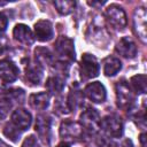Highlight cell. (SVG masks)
Returning <instances> with one entry per match:
<instances>
[{
	"mask_svg": "<svg viewBox=\"0 0 147 147\" xmlns=\"http://www.w3.org/2000/svg\"><path fill=\"white\" fill-rule=\"evenodd\" d=\"M100 127L113 138H119L123 133V122L116 115H108L100 121Z\"/></svg>",
	"mask_w": 147,
	"mask_h": 147,
	"instance_id": "1",
	"label": "cell"
},
{
	"mask_svg": "<svg viewBox=\"0 0 147 147\" xmlns=\"http://www.w3.org/2000/svg\"><path fill=\"white\" fill-rule=\"evenodd\" d=\"M106 18L108 21V23L114 26L115 29L122 30L123 28H125L126 25V15L125 11L123 10L122 7H119L118 5H110L107 7L106 11H105Z\"/></svg>",
	"mask_w": 147,
	"mask_h": 147,
	"instance_id": "2",
	"label": "cell"
},
{
	"mask_svg": "<svg viewBox=\"0 0 147 147\" xmlns=\"http://www.w3.org/2000/svg\"><path fill=\"white\" fill-rule=\"evenodd\" d=\"M55 51L62 61L71 62L75 60L74 41H72V39L65 37V36H61L57 38V40L55 42Z\"/></svg>",
	"mask_w": 147,
	"mask_h": 147,
	"instance_id": "3",
	"label": "cell"
},
{
	"mask_svg": "<svg viewBox=\"0 0 147 147\" xmlns=\"http://www.w3.org/2000/svg\"><path fill=\"white\" fill-rule=\"evenodd\" d=\"M116 99H117V106L122 109H127L131 107L133 102V93L131 91V87L129 84L124 80H121L116 84Z\"/></svg>",
	"mask_w": 147,
	"mask_h": 147,
	"instance_id": "4",
	"label": "cell"
},
{
	"mask_svg": "<svg viewBox=\"0 0 147 147\" xmlns=\"http://www.w3.org/2000/svg\"><path fill=\"white\" fill-rule=\"evenodd\" d=\"M147 13L146 9L142 7H139L134 10L133 14V29L134 33L138 36V38L145 44L147 39Z\"/></svg>",
	"mask_w": 147,
	"mask_h": 147,
	"instance_id": "5",
	"label": "cell"
},
{
	"mask_svg": "<svg viewBox=\"0 0 147 147\" xmlns=\"http://www.w3.org/2000/svg\"><path fill=\"white\" fill-rule=\"evenodd\" d=\"M99 71H100V67L95 56L88 53L83 54L82 61H80L82 76H84L85 78H94L99 75Z\"/></svg>",
	"mask_w": 147,
	"mask_h": 147,
	"instance_id": "6",
	"label": "cell"
},
{
	"mask_svg": "<svg viewBox=\"0 0 147 147\" xmlns=\"http://www.w3.org/2000/svg\"><path fill=\"white\" fill-rule=\"evenodd\" d=\"M100 121L101 118L99 116V113L93 108L86 109L80 115V125L92 132H95L100 127Z\"/></svg>",
	"mask_w": 147,
	"mask_h": 147,
	"instance_id": "7",
	"label": "cell"
},
{
	"mask_svg": "<svg viewBox=\"0 0 147 147\" xmlns=\"http://www.w3.org/2000/svg\"><path fill=\"white\" fill-rule=\"evenodd\" d=\"M18 77V68L16 64L8 60H1L0 61V78L5 83H13Z\"/></svg>",
	"mask_w": 147,
	"mask_h": 147,
	"instance_id": "8",
	"label": "cell"
},
{
	"mask_svg": "<svg viewBox=\"0 0 147 147\" xmlns=\"http://www.w3.org/2000/svg\"><path fill=\"white\" fill-rule=\"evenodd\" d=\"M85 95L93 102H103L106 100V88L100 82H93L88 84L84 90Z\"/></svg>",
	"mask_w": 147,
	"mask_h": 147,
	"instance_id": "9",
	"label": "cell"
},
{
	"mask_svg": "<svg viewBox=\"0 0 147 147\" xmlns=\"http://www.w3.org/2000/svg\"><path fill=\"white\" fill-rule=\"evenodd\" d=\"M34 34L39 41H48L53 38V26L49 21L40 20L34 24Z\"/></svg>",
	"mask_w": 147,
	"mask_h": 147,
	"instance_id": "10",
	"label": "cell"
},
{
	"mask_svg": "<svg viewBox=\"0 0 147 147\" xmlns=\"http://www.w3.org/2000/svg\"><path fill=\"white\" fill-rule=\"evenodd\" d=\"M115 49H116V52H117L118 54H121L122 56H124V57H126V59H133V57L137 55V52H138L136 44H134L129 37L122 38V39L117 42Z\"/></svg>",
	"mask_w": 147,
	"mask_h": 147,
	"instance_id": "11",
	"label": "cell"
},
{
	"mask_svg": "<svg viewBox=\"0 0 147 147\" xmlns=\"http://www.w3.org/2000/svg\"><path fill=\"white\" fill-rule=\"evenodd\" d=\"M31 115L28 110L18 108L16 110H14V113L11 114V123L17 126L21 131H24L26 129H29V126L31 125Z\"/></svg>",
	"mask_w": 147,
	"mask_h": 147,
	"instance_id": "12",
	"label": "cell"
},
{
	"mask_svg": "<svg viewBox=\"0 0 147 147\" xmlns=\"http://www.w3.org/2000/svg\"><path fill=\"white\" fill-rule=\"evenodd\" d=\"M82 125L71 122V121H64L61 126H60V136L62 138L67 139H74V138H79L82 136Z\"/></svg>",
	"mask_w": 147,
	"mask_h": 147,
	"instance_id": "13",
	"label": "cell"
},
{
	"mask_svg": "<svg viewBox=\"0 0 147 147\" xmlns=\"http://www.w3.org/2000/svg\"><path fill=\"white\" fill-rule=\"evenodd\" d=\"M36 131L38 132L41 140L46 144H49L51 140V119L45 115H39L36 122Z\"/></svg>",
	"mask_w": 147,
	"mask_h": 147,
	"instance_id": "14",
	"label": "cell"
},
{
	"mask_svg": "<svg viewBox=\"0 0 147 147\" xmlns=\"http://www.w3.org/2000/svg\"><path fill=\"white\" fill-rule=\"evenodd\" d=\"M13 34H14V38L24 44V45H31L33 42V34H32V31L30 30V28L25 24H17L15 28H14V31H13Z\"/></svg>",
	"mask_w": 147,
	"mask_h": 147,
	"instance_id": "15",
	"label": "cell"
},
{
	"mask_svg": "<svg viewBox=\"0 0 147 147\" xmlns=\"http://www.w3.org/2000/svg\"><path fill=\"white\" fill-rule=\"evenodd\" d=\"M30 106L36 110H44L48 107L49 95L46 92H40L36 94H31L29 98Z\"/></svg>",
	"mask_w": 147,
	"mask_h": 147,
	"instance_id": "16",
	"label": "cell"
},
{
	"mask_svg": "<svg viewBox=\"0 0 147 147\" xmlns=\"http://www.w3.org/2000/svg\"><path fill=\"white\" fill-rule=\"evenodd\" d=\"M122 68L121 61L115 56H108L103 61V72L106 76L116 75Z\"/></svg>",
	"mask_w": 147,
	"mask_h": 147,
	"instance_id": "17",
	"label": "cell"
},
{
	"mask_svg": "<svg viewBox=\"0 0 147 147\" xmlns=\"http://www.w3.org/2000/svg\"><path fill=\"white\" fill-rule=\"evenodd\" d=\"M26 79L32 84H39V82L42 78V71L41 68L38 64H30L25 69Z\"/></svg>",
	"mask_w": 147,
	"mask_h": 147,
	"instance_id": "18",
	"label": "cell"
},
{
	"mask_svg": "<svg viewBox=\"0 0 147 147\" xmlns=\"http://www.w3.org/2000/svg\"><path fill=\"white\" fill-rule=\"evenodd\" d=\"M83 100H84V95L79 90H77V88L71 90L70 94L68 96V102H67L68 109H70V110L77 109L83 103Z\"/></svg>",
	"mask_w": 147,
	"mask_h": 147,
	"instance_id": "19",
	"label": "cell"
},
{
	"mask_svg": "<svg viewBox=\"0 0 147 147\" xmlns=\"http://www.w3.org/2000/svg\"><path fill=\"white\" fill-rule=\"evenodd\" d=\"M64 87V80L60 77H49L46 82V88L52 94H59Z\"/></svg>",
	"mask_w": 147,
	"mask_h": 147,
	"instance_id": "20",
	"label": "cell"
},
{
	"mask_svg": "<svg viewBox=\"0 0 147 147\" xmlns=\"http://www.w3.org/2000/svg\"><path fill=\"white\" fill-rule=\"evenodd\" d=\"M54 6L60 14L68 15L74 10L76 2L72 0H56V1H54Z\"/></svg>",
	"mask_w": 147,
	"mask_h": 147,
	"instance_id": "21",
	"label": "cell"
},
{
	"mask_svg": "<svg viewBox=\"0 0 147 147\" xmlns=\"http://www.w3.org/2000/svg\"><path fill=\"white\" fill-rule=\"evenodd\" d=\"M131 86L137 93H146V76L136 75L131 78Z\"/></svg>",
	"mask_w": 147,
	"mask_h": 147,
	"instance_id": "22",
	"label": "cell"
},
{
	"mask_svg": "<svg viewBox=\"0 0 147 147\" xmlns=\"http://www.w3.org/2000/svg\"><path fill=\"white\" fill-rule=\"evenodd\" d=\"M34 54H36V60H37L38 63L41 64V65L49 64L51 61H52V54H51V52H49L47 48L38 47V48L34 51Z\"/></svg>",
	"mask_w": 147,
	"mask_h": 147,
	"instance_id": "23",
	"label": "cell"
},
{
	"mask_svg": "<svg viewBox=\"0 0 147 147\" xmlns=\"http://www.w3.org/2000/svg\"><path fill=\"white\" fill-rule=\"evenodd\" d=\"M3 133H5L6 137H8L13 141H17L21 137V130L17 126H15L13 123L6 125V127L3 130Z\"/></svg>",
	"mask_w": 147,
	"mask_h": 147,
	"instance_id": "24",
	"label": "cell"
},
{
	"mask_svg": "<svg viewBox=\"0 0 147 147\" xmlns=\"http://www.w3.org/2000/svg\"><path fill=\"white\" fill-rule=\"evenodd\" d=\"M22 147H38V144H37V139H36L33 136H30V137H28V138L24 140V142H23Z\"/></svg>",
	"mask_w": 147,
	"mask_h": 147,
	"instance_id": "25",
	"label": "cell"
},
{
	"mask_svg": "<svg viewBox=\"0 0 147 147\" xmlns=\"http://www.w3.org/2000/svg\"><path fill=\"white\" fill-rule=\"evenodd\" d=\"M7 25H8L7 16L3 13H0V31H5Z\"/></svg>",
	"mask_w": 147,
	"mask_h": 147,
	"instance_id": "26",
	"label": "cell"
},
{
	"mask_svg": "<svg viewBox=\"0 0 147 147\" xmlns=\"http://www.w3.org/2000/svg\"><path fill=\"white\" fill-rule=\"evenodd\" d=\"M140 144L142 147H146V133H141L140 134Z\"/></svg>",
	"mask_w": 147,
	"mask_h": 147,
	"instance_id": "27",
	"label": "cell"
},
{
	"mask_svg": "<svg viewBox=\"0 0 147 147\" xmlns=\"http://www.w3.org/2000/svg\"><path fill=\"white\" fill-rule=\"evenodd\" d=\"M55 147H71L69 144H67V142H61V144H59L57 146H55Z\"/></svg>",
	"mask_w": 147,
	"mask_h": 147,
	"instance_id": "28",
	"label": "cell"
},
{
	"mask_svg": "<svg viewBox=\"0 0 147 147\" xmlns=\"http://www.w3.org/2000/svg\"><path fill=\"white\" fill-rule=\"evenodd\" d=\"M0 147H11V146H9V145H8V144H6L5 141L0 140Z\"/></svg>",
	"mask_w": 147,
	"mask_h": 147,
	"instance_id": "29",
	"label": "cell"
}]
</instances>
